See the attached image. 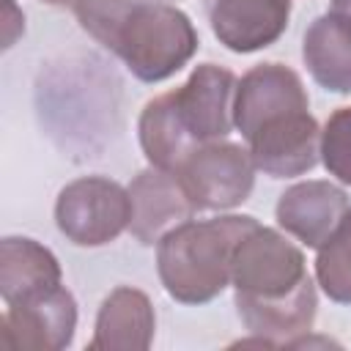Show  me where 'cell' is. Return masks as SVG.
<instances>
[{"instance_id":"1","label":"cell","mask_w":351,"mask_h":351,"mask_svg":"<svg viewBox=\"0 0 351 351\" xmlns=\"http://www.w3.org/2000/svg\"><path fill=\"white\" fill-rule=\"evenodd\" d=\"M233 123L255 167L271 178L302 176L321 156V129L310 115L304 85L282 63L252 66L239 80Z\"/></svg>"},{"instance_id":"2","label":"cell","mask_w":351,"mask_h":351,"mask_svg":"<svg viewBox=\"0 0 351 351\" xmlns=\"http://www.w3.org/2000/svg\"><path fill=\"white\" fill-rule=\"evenodd\" d=\"M74 16L143 82L173 77L197 52L192 19L165 0H77Z\"/></svg>"},{"instance_id":"3","label":"cell","mask_w":351,"mask_h":351,"mask_svg":"<svg viewBox=\"0 0 351 351\" xmlns=\"http://www.w3.org/2000/svg\"><path fill=\"white\" fill-rule=\"evenodd\" d=\"M258 225L252 217L189 219L156 244V269L165 291L181 304H203L219 296L233 277V255Z\"/></svg>"},{"instance_id":"4","label":"cell","mask_w":351,"mask_h":351,"mask_svg":"<svg viewBox=\"0 0 351 351\" xmlns=\"http://www.w3.org/2000/svg\"><path fill=\"white\" fill-rule=\"evenodd\" d=\"M132 219L129 189L121 184L85 176L60 189L55 203L58 230L77 247H101L115 241Z\"/></svg>"},{"instance_id":"5","label":"cell","mask_w":351,"mask_h":351,"mask_svg":"<svg viewBox=\"0 0 351 351\" xmlns=\"http://www.w3.org/2000/svg\"><path fill=\"white\" fill-rule=\"evenodd\" d=\"M307 280L304 255L282 233L263 228L261 222L241 239L233 255V288L236 299L269 302L291 296Z\"/></svg>"},{"instance_id":"6","label":"cell","mask_w":351,"mask_h":351,"mask_svg":"<svg viewBox=\"0 0 351 351\" xmlns=\"http://www.w3.org/2000/svg\"><path fill=\"white\" fill-rule=\"evenodd\" d=\"M255 170L247 148L217 140L192 151L176 176L197 211H228L250 197Z\"/></svg>"},{"instance_id":"7","label":"cell","mask_w":351,"mask_h":351,"mask_svg":"<svg viewBox=\"0 0 351 351\" xmlns=\"http://www.w3.org/2000/svg\"><path fill=\"white\" fill-rule=\"evenodd\" d=\"M236 74L217 63L197 66L189 80L170 90V104L186 134L197 143H217L233 132V101H236Z\"/></svg>"},{"instance_id":"8","label":"cell","mask_w":351,"mask_h":351,"mask_svg":"<svg viewBox=\"0 0 351 351\" xmlns=\"http://www.w3.org/2000/svg\"><path fill=\"white\" fill-rule=\"evenodd\" d=\"M77 304L74 296L58 285L27 302L5 304L3 313V346L30 351H58L74 337Z\"/></svg>"},{"instance_id":"9","label":"cell","mask_w":351,"mask_h":351,"mask_svg":"<svg viewBox=\"0 0 351 351\" xmlns=\"http://www.w3.org/2000/svg\"><path fill=\"white\" fill-rule=\"evenodd\" d=\"M129 200H132L129 230L140 244H159L165 233L189 222L197 214L178 176L154 165L134 176V181L129 184Z\"/></svg>"},{"instance_id":"10","label":"cell","mask_w":351,"mask_h":351,"mask_svg":"<svg viewBox=\"0 0 351 351\" xmlns=\"http://www.w3.org/2000/svg\"><path fill=\"white\" fill-rule=\"evenodd\" d=\"M348 208V195L332 181H302L280 195L274 214L285 233L318 250L329 241Z\"/></svg>"},{"instance_id":"11","label":"cell","mask_w":351,"mask_h":351,"mask_svg":"<svg viewBox=\"0 0 351 351\" xmlns=\"http://www.w3.org/2000/svg\"><path fill=\"white\" fill-rule=\"evenodd\" d=\"M293 0H214L211 30L230 52L250 55L274 44L291 16Z\"/></svg>"},{"instance_id":"12","label":"cell","mask_w":351,"mask_h":351,"mask_svg":"<svg viewBox=\"0 0 351 351\" xmlns=\"http://www.w3.org/2000/svg\"><path fill=\"white\" fill-rule=\"evenodd\" d=\"M302 58L313 80L332 93H351V19L326 11L304 30Z\"/></svg>"},{"instance_id":"13","label":"cell","mask_w":351,"mask_h":351,"mask_svg":"<svg viewBox=\"0 0 351 351\" xmlns=\"http://www.w3.org/2000/svg\"><path fill=\"white\" fill-rule=\"evenodd\" d=\"M154 324L156 318L148 296L137 288L121 285L104 299L96 315V335L90 348L143 351L154 340Z\"/></svg>"},{"instance_id":"14","label":"cell","mask_w":351,"mask_h":351,"mask_svg":"<svg viewBox=\"0 0 351 351\" xmlns=\"http://www.w3.org/2000/svg\"><path fill=\"white\" fill-rule=\"evenodd\" d=\"M60 285L58 258L33 239L8 236L0 244V293L5 304L27 302Z\"/></svg>"},{"instance_id":"15","label":"cell","mask_w":351,"mask_h":351,"mask_svg":"<svg viewBox=\"0 0 351 351\" xmlns=\"http://www.w3.org/2000/svg\"><path fill=\"white\" fill-rule=\"evenodd\" d=\"M239 315L244 326L255 335H263L274 343H288L304 332L313 329L315 321V285L307 277L291 296L285 299H269V302H252V299H236Z\"/></svg>"},{"instance_id":"16","label":"cell","mask_w":351,"mask_h":351,"mask_svg":"<svg viewBox=\"0 0 351 351\" xmlns=\"http://www.w3.org/2000/svg\"><path fill=\"white\" fill-rule=\"evenodd\" d=\"M315 280L332 302L351 304V208L346 211L329 241L318 247Z\"/></svg>"},{"instance_id":"17","label":"cell","mask_w":351,"mask_h":351,"mask_svg":"<svg viewBox=\"0 0 351 351\" xmlns=\"http://www.w3.org/2000/svg\"><path fill=\"white\" fill-rule=\"evenodd\" d=\"M321 162L337 181L351 186V107L335 110L321 129Z\"/></svg>"},{"instance_id":"18","label":"cell","mask_w":351,"mask_h":351,"mask_svg":"<svg viewBox=\"0 0 351 351\" xmlns=\"http://www.w3.org/2000/svg\"><path fill=\"white\" fill-rule=\"evenodd\" d=\"M332 11H337V14L351 19V0H332Z\"/></svg>"},{"instance_id":"19","label":"cell","mask_w":351,"mask_h":351,"mask_svg":"<svg viewBox=\"0 0 351 351\" xmlns=\"http://www.w3.org/2000/svg\"><path fill=\"white\" fill-rule=\"evenodd\" d=\"M44 3H49V5H66V3H71L74 5L77 0H44Z\"/></svg>"}]
</instances>
